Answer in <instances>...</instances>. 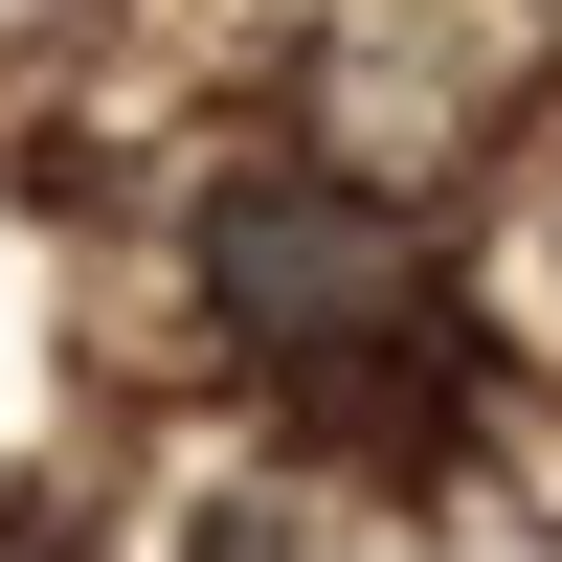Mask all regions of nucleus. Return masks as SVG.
Instances as JSON below:
<instances>
[{
  "instance_id": "f257e3e1",
  "label": "nucleus",
  "mask_w": 562,
  "mask_h": 562,
  "mask_svg": "<svg viewBox=\"0 0 562 562\" xmlns=\"http://www.w3.org/2000/svg\"><path fill=\"white\" fill-rule=\"evenodd\" d=\"M203 315H225L248 383L315 405V428H428L450 405V270H428V225H405L383 180H338V158L203 180Z\"/></svg>"
},
{
  "instance_id": "f03ea898",
  "label": "nucleus",
  "mask_w": 562,
  "mask_h": 562,
  "mask_svg": "<svg viewBox=\"0 0 562 562\" xmlns=\"http://www.w3.org/2000/svg\"><path fill=\"white\" fill-rule=\"evenodd\" d=\"M0 562H45V518H0Z\"/></svg>"
}]
</instances>
